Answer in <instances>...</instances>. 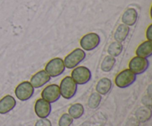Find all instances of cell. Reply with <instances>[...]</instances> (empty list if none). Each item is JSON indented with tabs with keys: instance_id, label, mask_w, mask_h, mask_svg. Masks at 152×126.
<instances>
[{
	"instance_id": "1",
	"label": "cell",
	"mask_w": 152,
	"mask_h": 126,
	"mask_svg": "<svg viewBox=\"0 0 152 126\" xmlns=\"http://www.w3.org/2000/svg\"><path fill=\"white\" fill-rule=\"evenodd\" d=\"M59 87L61 96L67 100L74 97L77 91V84L70 76L64 78L61 81L60 86Z\"/></svg>"
},
{
	"instance_id": "2",
	"label": "cell",
	"mask_w": 152,
	"mask_h": 126,
	"mask_svg": "<svg viewBox=\"0 0 152 126\" xmlns=\"http://www.w3.org/2000/svg\"><path fill=\"white\" fill-rule=\"evenodd\" d=\"M65 69L63 60L60 58H55L48 62L45 67V71L50 75V78H56L64 72Z\"/></svg>"
},
{
	"instance_id": "3",
	"label": "cell",
	"mask_w": 152,
	"mask_h": 126,
	"mask_svg": "<svg viewBox=\"0 0 152 126\" xmlns=\"http://www.w3.org/2000/svg\"><path fill=\"white\" fill-rule=\"evenodd\" d=\"M86 56V54L84 50L80 48L75 49L64 59L63 61L65 67L68 69H74L84 60Z\"/></svg>"
},
{
	"instance_id": "4",
	"label": "cell",
	"mask_w": 152,
	"mask_h": 126,
	"mask_svg": "<svg viewBox=\"0 0 152 126\" xmlns=\"http://www.w3.org/2000/svg\"><path fill=\"white\" fill-rule=\"evenodd\" d=\"M136 75L129 69H126L120 72L115 78V84L119 88L125 89L130 86L136 81Z\"/></svg>"
},
{
	"instance_id": "5",
	"label": "cell",
	"mask_w": 152,
	"mask_h": 126,
	"mask_svg": "<svg viewBox=\"0 0 152 126\" xmlns=\"http://www.w3.org/2000/svg\"><path fill=\"white\" fill-rule=\"evenodd\" d=\"M71 77L77 85H84L90 81L91 78V72L86 66H77L74 68Z\"/></svg>"
},
{
	"instance_id": "6",
	"label": "cell",
	"mask_w": 152,
	"mask_h": 126,
	"mask_svg": "<svg viewBox=\"0 0 152 126\" xmlns=\"http://www.w3.org/2000/svg\"><path fill=\"white\" fill-rule=\"evenodd\" d=\"M34 93V88L28 81H23L16 86L15 94L21 101H26L32 97Z\"/></svg>"
},
{
	"instance_id": "7",
	"label": "cell",
	"mask_w": 152,
	"mask_h": 126,
	"mask_svg": "<svg viewBox=\"0 0 152 126\" xmlns=\"http://www.w3.org/2000/svg\"><path fill=\"white\" fill-rule=\"evenodd\" d=\"M100 43L99 35L95 32H90L85 35L80 40V46L86 51H91L96 49Z\"/></svg>"
},
{
	"instance_id": "8",
	"label": "cell",
	"mask_w": 152,
	"mask_h": 126,
	"mask_svg": "<svg viewBox=\"0 0 152 126\" xmlns=\"http://www.w3.org/2000/svg\"><path fill=\"white\" fill-rule=\"evenodd\" d=\"M129 69L135 75H140L145 72L149 66V61L147 58L136 56L129 62Z\"/></svg>"
},
{
	"instance_id": "9",
	"label": "cell",
	"mask_w": 152,
	"mask_h": 126,
	"mask_svg": "<svg viewBox=\"0 0 152 126\" xmlns=\"http://www.w3.org/2000/svg\"><path fill=\"white\" fill-rule=\"evenodd\" d=\"M42 98L50 103H55L60 97L61 94L59 86L56 84H50L46 86L41 93Z\"/></svg>"
},
{
	"instance_id": "10",
	"label": "cell",
	"mask_w": 152,
	"mask_h": 126,
	"mask_svg": "<svg viewBox=\"0 0 152 126\" xmlns=\"http://www.w3.org/2000/svg\"><path fill=\"white\" fill-rule=\"evenodd\" d=\"M36 114L39 118H47L51 112L50 103L41 98L37 100L34 106Z\"/></svg>"
},
{
	"instance_id": "11",
	"label": "cell",
	"mask_w": 152,
	"mask_h": 126,
	"mask_svg": "<svg viewBox=\"0 0 152 126\" xmlns=\"http://www.w3.org/2000/svg\"><path fill=\"white\" fill-rule=\"evenodd\" d=\"M50 81V77L45 70H40L34 75L31 79V84L34 88H41Z\"/></svg>"
},
{
	"instance_id": "12",
	"label": "cell",
	"mask_w": 152,
	"mask_h": 126,
	"mask_svg": "<svg viewBox=\"0 0 152 126\" xmlns=\"http://www.w3.org/2000/svg\"><path fill=\"white\" fill-rule=\"evenodd\" d=\"M16 105V101L11 95H6L0 100V114H5L13 110Z\"/></svg>"
},
{
	"instance_id": "13",
	"label": "cell",
	"mask_w": 152,
	"mask_h": 126,
	"mask_svg": "<svg viewBox=\"0 0 152 126\" xmlns=\"http://www.w3.org/2000/svg\"><path fill=\"white\" fill-rule=\"evenodd\" d=\"M138 13L134 8H129L122 16V22L127 26H133L137 21Z\"/></svg>"
},
{
	"instance_id": "14",
	"label": "cell",
	"mask_w": 152,
	"mask_h": 126,
	"mask_svg": "<svg viewBox=\"0 0 152 126\" xmlns=\"http://www.w3.org/2000/svg\"><path fill=\"white\" fill-rule=\"evenodd\" d=\"M152 41H145L143 43L139 45L137 49L136 50L137 56L144 58H148L151 57L152 55Z\"/></svg>"
},
{
	"instance_id": "15",
	"label": "cell",
	"mask_w": 152,
	"mask_h": 126,
	"mask_svg": "<svg viewBox=\"0 0 152 126\" xmlns=\"http://www.w3.org/2000/svg\"><path fill=\"white\" fill-rule=\"evenodd\" d=\"M112 88V82L108 78H103L98 81L96 86V92L102 95H106Z\"/></svg>"
},
{
	"instance_id": "16",
	"label": "cell",
	"mask_w": 152,
	"mask_h": 126,
	"mask_svg": "<svg viewBox=\"0 0 152 126\" xmlns=\"http://www.w3.org/2000/svg\"><path fill=\"white\" fill-rule=\"evenodd\" d=\"M129 31H130V28L129 26L124 24H120L114 32V39L118 42H123L127 38L129 34Z\"/></svg>"
},
{
	"instance_id": "17",
	"label": "cell",
	"mask_w": 152,
	"mask_h": 126,
	"mask_svg": "<svg viewBox=\"0 0 152 126\" xmlns=\"http://www.w3.org/2000/svg\"><path fill=\"white\" fill-rule=\"evenodd\" d=\"M135 117L137 120L140 122H145L150 120L151 117V111L150 108L142 107L140 108L135 114Z\"/></svg>"
},
{
	"instance_id": "18",
	"label": "cell",
	"mask_w": 152,
	"mask_h": 126,
	"mask_svg": "<svg viewBox=\"0 0 152 126\" xmlns=\"http://www.w3.org/2000/svg\"><path fill=\"white\" fill-rule=\"evenodd\" d=\"M68 114L73 119H79L84 114V107L80 103H75L68 109Z\"/></svg>"
},
{
	"instance_id": "19",
	"label": "cell",
	"mask_w": 152,
	"mask_h": 126,
	"mask_svg": "<svg viewBox=\"0 0 152 126\" xmlns=\"http://www.w3.org/2000/svg\"><path fill=\"white\" fill-rule=\"evenodd\" d=\"M123 50V44L118 41H114L111 43L108 48V53L112 57H117L122 53Z\"/></svg>"
},
{
	"instance_id": "20",
	"label": "cell",
	"mask_w": 152,
	"mask_h": 126,
	"mask_svg": "<svg viewBox=\"0 0 152 126\" xmlns=\"http://www.w3.org/2000/svg\"><path fill=\"white\" fill-rule=\"evenodd\" d=\"M116 63V59L114 57L108 55L105 57L101 63V69L104 72H109L112 70Z\"/></svg>"
},
{
	"instance_id": "21",
	"label": "cell",
	"mask_w": 152,
	"mask_h": 126,
	"mask_svg": "<svg viewBox=\"0 0 152 126\" xmlns=\"http://www.w3.org/2000/svg\"><path fill=\"white\" fill-rule=\"evenodd\" d=\"M102 100V96L97 92H94L91 94L88 101V106L90 109H95L99 106Z\"/></svg>"
},
{
	"instance_id": "22",
	"label": "cell",
	"mask_w": 152,
	"mask_h": 126,
	"mask_svg": "<svg viewBox=\"0 0 152 126\" xmlns=\"http://www.w3.org/2000/svg\"><path fill=\"white\" fill-rule=\"evenodd\" d=\"M74 119L69 115V114H63L59 118V126H71L73 123Z\"/></svg>"
},
{
	"instance_id": "23",
	"label": "cell",
	"mask_w": 152,
	"mask_h": 126,
	"mask_svg": "<svg viewBox=\"0 0 152 126\" xmlns=\"http://www.w3.org/2000/svg\"><path fill=\"white\" fill-rule=\"evenodd\" d=\"M35 126H52V124L47 118H41L36 122Z\"/></svg>"
},
{
	"instance_id": "24",
	"label": "cell",
	"mask_w": 152,
	"mask_h": 126,
	"mask_svg": "<svg viewBox=\"0 0 152 126\" xmlns=\"http://www.w3.org/2000/svg\"><path fill=\"white\" fill-rule=\"evenodd\" d=\"M139 123L140 122L137 120L136 117L132 118V119H130L128 121L126 126H139Z\"/></svg>"
},
{
	"instance_id": "25",
	"label": "cell",
	"mask_w": 152,
	"mask_h": 126,
	"mask_svg": "<svg viewBox=\"0 0 152 126\" xmlns=\"http://www.w3.org/2000/svg\"><path fill=\"white\" fill-rule=\"evenodd\" d=\"M146 37L148 41H152V24H150L147 29Z\"/></svg>"
},
{
	"instance_id": "26",
	"label": "cell",
	"mask_w": 152,
	"mask_h": 126,
	"mask_svg": "<svg viewBox=\"0 0 152 126\" xmlns=\"http://www.w3.org/2000/svg\"><path fill=\"white\" fill-rule=\"evenodd\" d=\"M151 86H149V88H148V91H150V90H151ZM148 95L150 96V97H151V93H149V94H148Z\"/></svg>"
}]
</instances>
